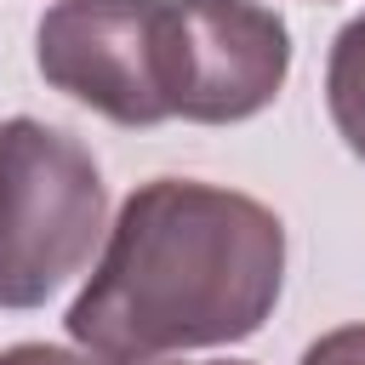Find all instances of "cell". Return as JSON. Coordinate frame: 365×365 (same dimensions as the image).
<instances>
[{
  "label": "cell",
  "mask_w": 365,
  "mask_h": 365,
  "mask_svg": "<svg viewBox=\"0 0 365 365\" xmlns=\"http://www.w3.org/2000/svg\"><path fill=\"white\" fill-rule=\"evenodd\" d=\"M279 291L285 222L274 205L200 177H148L108 222L63 325L97 365H160L257 336Z\"/></svg>",
  "instance_id": "cell-1"
},
{
  "label": "cell",
  "mask_w": 365,
  "mask_h": 365,
  "mask_svg": "<svg viewBox=\"0 0 365 365\" xmlns=\"http://www.w3.org/2000/svg\"><path fill=\"white\" fill-rule=\"evenodd\" d=\"M103 234L108 188L91 148L34 114L0 120V308H46Z\"/></svg>",
  "instance_id": "cell-2"
},
{
  "label": "cell",
  "mask_w": 365,
  "mask_h": 365,
  "mask_svg": "<svg viewBox=\"0 0 365 365\" xmlns=\"http://www.w3.org/2000/svg\"><path fill=\"white\" fill-rule=\"evenodd\" d=\"M34 68L51 91L114 125H165L177 91L171 0H57L34 23Z\"/></svg>",
  "instance_id": "cell-3"
},
{
  "label": "cell",
  "mask_w": 365,
  "mask_h": 365,
  "mask_svg": "<svg viewBox=\"0 0 365 365\" xmlns=\"http://www.w3.org/2000/svg\"><path fill=\"white\" fill-rule=\"evenodd\" d=\"M177 91L171 120L240 125L262 114L291 74V29L262 0H171Z\"/></svg>",
  "instance_id": "cell-4"
},
{
  "label": "cell",
  "mask_w": 365,
  "mask_h": 365,
  "mask_svg": "<svg viewBox=\"0 0 365 365\" xmlns=\"http://www.w3.org/2000/svg\"><path fill=\"white\" fill-rule=\"evenodd\" d=\"M325 108L354 160H365V11L348 17L325 57Z\"/></svg>",
  "instance_id": "cell-5"
},
{
  "label": "cell",
  "mask_w": 365,
  "mask_h": 365,
  "mask_svg": "<svg viewBox=\"0 0 365 365\" xmlns=\"http://www.w3.org/2000/svg\"><path fill=\"white\" fill-rule=\"evenodd\" d=\"M297 365H365V319H354V325H336V331L314 336V342L302 348V359H297Z\"/></svg>",
  "instance_id": "cell-6"
},
{
  "label": "cell",
  "mask_w": 365,
  "mask_h": 365,
  "mask_svg": "<svg viewBox=\"0 0 365 365\" xmlns=\"http://www.w3.org/2000/svg\"><path fill=\"white\" fill-rule=\"evenodd\" d=\"M0 365H97V359L57 348V342H11V348H0Z\"/></svg>",
  "instance_id": "cell-7"
},
{
  "label": "cell",
  "mask_w": 365,
  "mask_h": 365,
  "mask_svg": "<svg viewBox=\"0 0 365 365\" xmlns=\"http://www.w3.org/2000/svg\"><path fill=\"white\" fill-rule=\"evenodd\" d=\"M205 365H251V359H205Z\"/></svg>",
  "instance_id": "cell-8"
}]
</instances>
